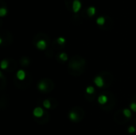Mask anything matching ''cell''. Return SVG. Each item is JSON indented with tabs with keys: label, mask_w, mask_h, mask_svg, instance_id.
I'll return each mask as SVG.
<instances>
[{
	"label": "cell",
	"mask_w": 136,
	"mask_h": 135,
	"mask_svg": "<svg viewBox=\"0 0 136 135\" xmlns=\"http://www.w3.org/2000/svg\"><path fill=\"white\" fill-rule=\"evenodd\" d=\"M86 62L83 57L80 56H75L71 58L68 67V70L70 75L73 76H79L84 72Z\"/></svg>",
	"instance_id": "cell-1"
},
{
	"label": "cell",
	"mask_w": 136,
	"mask_h": 135,
	"mask_svg": "<svg viewBox=\"0 0 136 135\" xmlns=\"http://www.w3.org/2000/svg\"><path fill=\"white\" fill-rule=\"evenodd\" d=\"M38 88L42 92L49 93L54 88V84L50 79H44L38 83Z\"/></svg>",
	"instance_id": "cell-2"
},
{
	"label": "cell",
	"mask_w": 136,
	"mask_h": 135,
	"mask_svg": "<svg viewBox=\"0 0 136 135\" xmlns=\"http://www.w3.org/2000/svg\"><path fill=\"white\" fill-rule=\"evenodd\" d=\"M13 42V35L11 33L6 30H3L1 31V36H0V44L2 45L9 46Z\"/></svg>",
	"instance_id": "cell-3"
},
{
	"label": "cell",
	"mask_w": 136,
	"mask_h": 135,
	"mask_svg": "<svg viewBox=\"0 0 136 135\" xmlns=\"http://www.w3.org/2000/svg\"><path fill=\"white\" fill-rule=\"evenodd\" d=\"M84 111L80 108H74L69 113V118L72 122H78L81 121L84 118Z\"/></svg>",
	"instance_id": "cell-4"
},
{
	"label": "cell",
	"mask_w": 136,
	"mask_h": 135,
	"mask_svg": "<svg viewBox=\"0 0 136 135\" xmlns=\"http://www.w3.org/2000/svg\"><path fill=\"white\" fill-rule=\"evenodd\" d=\"M101 76L104 80V86L108 87L113 82V76L109 72H101Z\"/></svg>",
	"instance_id": "cell-5"
},
{
	"label": "cell",
	"mask_w": 136,
	"mask_h": 135,
	"mask_svg": "<svg viewBox=\"0 0 136 135\" xmlns=\"http://www.w3.org/2000/svg\"><path fill=\"white\" fill-rule=\"evenodd\" d=\"M114 26V21L111 17L106 16L105 17V23L102 26H100V28L103 30H110Z\"/></svg>",
	"instance_id": "cell-6"
},
{
	"label": "cell",
	"mask_w": 136,
	"mask_h": 135,
	"mask_svg": "<svg viewBox=\"0 0 136 135\" xmlns=\"http://www.w3.org/2000/svg\"><path fill=\"white\" fill-rule=\"evenodd\" d=\"M50 43L49 41H47V40H45V39H42V40H40L37 42V44L35 45L36 47L38 48V49L40 50H44L46 49L47 45H49Z\"/></svg>",
	"instance_id": "cell-7"
},
{
	"label": "cell",
	"mask_w": 136,
	"mask_h": 135,
	"mask_svg": "<svg viewBox=\"0 0 136 135\" xmlns=\"http://www.w3.org/2000/svg\"><path fill=\"white\" fill-rule=\"evenodd\" d=\"M94 83H95L96 85L99 87V88L104 87V80L100 76H96L95 79H94Z\"/></svg>",
	"instance_id": "cell-8"
},
{
	"label": "cell",
	"mask_w": 136,
	"mask_h": 135,
	"mask_svg": "<svg viewBox=\"0 0 136 135\" xmlns=\"http://www.w3.org/2000/svg\"><path fill=\"white\" fill-rule=\"evenodd\" d=\"M33 114H34V117L35 118H41L45 114V112H44V110H42V108L41 107H36L34 110V112H33Z\"/></svg>",
	"instance_id": "cell-9"
},
{
	"label": "cell",
	"mask_w": 136,
	"mask_h": 135,
	"mask_svg": "<svg viewBox=\"0 0 136 135\" xmlns=\"http://www.w3.org/2000/svg\"><path fill=\"white\" fill-rule=\"evenodd\" d=\"M0 3H1V8H0V16L4 17L7 13V8H6V3H4L3 0H0Z\"/></svg>",
	"instance_id": "cell-10"
},
{
	"label": "cell",
	"mask_w": 136,
	"mask_h": 135,
	"mask_svg": "<svg viewBox=\"0 0 136 135\" xmlns=\"http://www.w3.org/2000/svg\"><path fill=\"white\" fill-rule=\"evenodd\" d=\"M109 100L108 96L107 95H100L98 98V102L100 104H102V105H106L107 101Z\"/></svg>",
	"instance_id": "cell-11"
},
{
	"label": "cell",
	"mask_w": 136,
	"mask_h": 135,
	"mask_svg": "<svg viewBox=\"0 0 136 135\" xmlns=\"http://www.w3.org/2000/svg\"><path fill=\"white\" fill-rule=\"evenodd\" d=\"M76 0H64L65 6L69 11H72V6H73L74 2Z\"/></svg>",
	"instance_id": "cell-12"
},
{
	"label": "cell",
	"mask_w": 136,
	"mask_h": 135,
	"mask_svg": "<svg viewBox=\"0 0 136 135\" xmlns=\"http://www.w3.org/2000/svg\"><path fill=\"white\" fill-rule=\"evenodd\" d=\"M16 78L18 80H21V81H22L26 78V72L24 70H19L17 72V75H16Z\"/></svg>",
	"instance_id": "cell-13"
},
{
	"label": "cell",
	"mask_w": 136,
	"mask_h": 135,
	"mask_svg": "<svg viewBox=\"0 0 136 135\" xmlns=\"http://www.w3.org/2000/svg\"><path fill=\"white\" fill-rule=\"evenodd\" d=\"M81 7V3L80 0H76L75 2H74V4H73V6H72V11L74 13H77L79 10H80Z\"/></svg>",
	"instance_id": "cell-14"
},
{
	"label": "cell",
	"mask_w": 136,
	"mask_h": 135,
	"mask_svg": "<svg viewBox=\"0 0 136 135\" xmlns=\"http://www.w3.org/2000/svg\"><path fill=\"white\" fill-rule=\"evenodd\" d=\"M87 15L88 17H92L96 13V8L94 6H90L87 9Z\"/></svg>",
	"instance_id": "cell-15"
},
{
	"label": "cell",
	"mask_w": 136,
	"mask_h": 135,
	"mask_svg": "<svg viewBox=\"0 0 136 135\" xmlns=\"http://www.w3.org/2000/svg\"><path fill=\"white\" fill-rule=\"evenodd\" d=\"M30 64V60L28 57H22L21 59V65L22 67H27Z\"/></svg>",
	"instance_id": "cell-16"
},
{
	"label": "cell",
	"mask_w": 136,
	"mask_h": 135,
	"mask_svg": "<svg viewBox=\"0 0 136 135\" xmlns=\"http://www.w3.org/2000/svg\"><path fill=\"white\" fill-rule=\"evenodd\" d=\"M96 23L98 24L99 26H102L105 23V17H99V18L96 19Z\"/></svg>",
	"instance_id": "cell-17"
},
{
	"label": "cell",
	"mask_w": 136,
	"mask_h": 135,
	"mask_svg": "<svg viewBox=\"0 0 136 135\" xmlns=\"http://www.w3.org/2000/svg\"><path fill=\"white\" fill-rule=\"evenodd\" d=\"M58 59H60L61 61L65 62V61H66V60H68V56H67V54L65 53H61L59 54Z\"/></svg>",
	"instance_id": "cell-18"
},
{
	"label": "cell",
	"mask_w": 136,
	"mask_h": 135,
	"mask_svg": "<svg viewBox=\"0 0 136 135\" xmlns=\"http://www.w3.org/2000/svg\"><path fill=\"white\" fill-rule=\"evenodd\" d=\"M8 67H9V60H3L1 62V68L7 69Z\"/></svg>",
	"instance_id": "cell-19"
},
{
	"label": "cell",
	"mask_w": 136,
	"mask_h": 135,
	"mask_svg": "<svg viewBox=\"0 0 136 135\" xmlns=\"http://www.w3.org/2000/svg\"><path fill=\"white\" fill-rule=\"evenodd\" d=\"M43 106L46 109H50L52 107V104L49 99H45L43 101Z\"/></svg>",
	"instance_id": "cell-20"
},
{
	"label": "cell",
	"mask_w": 136,
	"mask_h": 135,
	"mask_svg": "<svg viewBox=\"0 0 136 135\" xmlns=\"http://www.w3.org/2000/svg\"><path fill=\"white\" fill-rule=\"evenodd\" d=\"M123 114L127 118L131 117V112L129 109H124V110H123Z\"/></svg>",
	"instance_id": "cell-21"
},
{
	"label": "cell",
	"mask_w": 136,
	"mask_h": 135,
	"mask_svg": "<svg viewBox=\"0 0 136 135\" xmlns=\"http://www.w3.org/2000/svg\"><path fill=\"white\" fill-rule=\"evenodd\" d=\"M86 92H87V94L92 95V94H93V93L95 92V89H94L93 87L89 86V87H88V88H86Z\"/></svg>",
	"instance_id": "cell-22"
},
{
	"label": "cell",
	"mask_w": 136,
	"mask_h": 135,
	"mask_svg": "<svg viewBox=\"0 0 136 135\" xmlns=\"http://www.w3.org/2000/svg\"><path fill=\"white\" fill-rule=\"evenodd\" d=\"M56 41L58 42V44H60L61 45H65V39L64 38H58L56 39Z\"/></svg>",
	"instance_id": "cell-23"
},
{
	"label": "cell",
	"mask_w": 136,
	"mask_h": 135,
	"mask_svg": "<svg viewBox=\"0 0 136 135\" xmlns=\"http://www.w3.org/2000/svg\"><path fill=\"white\" fill-rule=\"evenodd\" d=\"M130 107L134 112H136V103H135V102L131 103V104L130 105Z\"/></svg>",
	"instance_id": "cell-24"
},
{
	"label": "cell",
	"mask_w": 136,
	"mask_h": 135,
	"mask_svg": "<svg viewBox=\"0 0 136 135\" xmlns=\"http://www.w3.org/2000/svg\"><path fill=\"white\" fill-rule=\"evenodd\" d=\"M128 132L130 133V134H133V133L135 132V128L134 127V126H130V127L128 128Z\"/></svg>",
	"instance_id": "cell-25"
}]
</instances>
